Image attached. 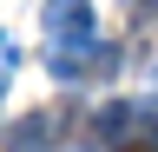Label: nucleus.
Returning a JSON list of instances; mask_svg holds the SVG:
<instances>
[{
	"label": "nucleus",
	"instance_id": "7ed1b4c3",
	"mask_svg": "<svg viewBox=\"0 0 158 152\" xmlns=\"http://www.w3.org/2000/svg\"><path fill=\"white\" fill-rule=\"evenodd\" d=\"M0 80H7V66H0Z\"/></svg>",
	"mask_w": 158,
	"mask_h": 152
},
{
	"label": "nucleus",
	"instance_id": "f03ea898",
	"mask_svg": "<svg viewBox=\"0 0 158 152\" xmlns=\"http://www.w3.org/2000/svg\"><path fill=\"white\" fill-rule=\"evenodd\" d=\"M0 152H53V119H46V112L13 119V126H7V139H0Z\"/></svg>",
	"mask_w": 158,
	"mask_h": 152
},
{
	"label": "nucleus",
	"instance_id": "f257e3e1",
	"mask_svg": "<svg viewBox=\"0 0 158 152\" xmlns=\"http://www.w3.org/2000/svg\"><path fill=\"white\" fill-rule=\"evenodd\" d=\"M46 60L59 80H79L92 66H112V53H99V20H92V0H46Z\"/></svg>",
	"mask_w": 158,
	"mask_h": 152
}]
</instances>
